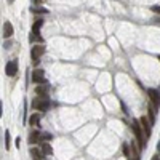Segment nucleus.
Here are the masks:
<instances>
[{"mask_svg": "<svg viewBox=\"0 0 160 160\" xmlns=\"http://www.w3.org/2000/svg\"><path fill=\"white\" fill-rule=\"evenodd\" d=\"M159 61H160V56H159Z\"/></svg>", "mask_w": 160, "mask_h": 160, "instance_id": "a878e982", "label": "nucleus"}, {"mask_svg": "<svg viewBox=\"0 0 160 160\" xmlns=\"http://www.w3.org/2000/svg\"><path fill=\"white\" fill-rule=\"evenodd\" d=\"M42 139H46V141H50L51 139V135H48V133H45V135H42V138H40V141Z\"/></svg>", "mask_w": 160, "mask_h": 160, "instance_id": "412c9836", "label": "nucleus"}, {"mask_svg": "<svg viewBox=\"0 0 160 160\" xmlns=\"http://www.w3.org/2000/svg\"><path fill=\"white\" fill-rule=\"evenodd\" d=\"M122 149H123V154L128 157V155H130V149H128V144H127V143H125L123 146H122Z\"/></svg>", "mask_w": 160, "mask_h": 160, "instance_id": "aec40b11", "label": "nucleus"}, {"mask_svg": "<svg viewBox=\"0 0 160 160\" xmlns=\"http://www.w3.org/2000/svg\"><path fill=\"white\" fill-rule=\"evenodd\" d=\"M131 160H138V159H131Z\"/></svg>", "mask_w": 160, "mask_h": 160, "instance_id": "393cba45", "label": "nucleus"}, {"mask_svg": "<svg viewBox=\"0 0 160 160\" xmlns=\"http://www.w3.org/2000/svg\"><path fill=\"white\" fill-rule=\"evenodd\" d=\"M152 11H155V13H160V7L159 5H155V7H152V8H151Z\"/></svg>", "mask_w": 160, "mask_h": 160, "instance_id": "4be33fe9", "label": "nucleus"}, {"mask_svg": "<svg viewBox=\"0 0 160 160\" xmlns=\"http://www.w3.org/2000/svg\"><path fill=\"white\" fill-rule=\"evenodd\" d=\"M32 107L37 109V111H40V112H45L46 109L50 107V101L46 98H37V99L32 101Z\"/></svg>", "mask_w": 160, "mask_h": 160, "instance_id": "7ed1b4c3", "label": "nucleus"}, {"mask_svg": "<svg viewBox=\"0 0 160 160\" xmlns=\"http://www.w3.org/2000/svg\"><path fill=\"white\" fill-rule=\"evenodd\" d=\"M35 91H37V95L38 96H42V98H46V95H48V87H46V85H43V87H37L35 88Z\"/></svg>", "mask_w": 160, "mask_h": 160, "instance_id": "ddd939ff", "label": "nucleus"}, {"mask_svg": "<svg viewBox=\"0 0 160 160\" xmlns=\"http://www.w3.org/2000/svg\"><path fill=\"white\" fill-rule=\"evenodd\" d=\"M43 53H45V46L43 45H35V46H32V50H30V59H32L34 64H38V59H40L42 56H43Z\"/></svg>", "mask_w": 160, "mask_h": 160, "instance_id": "f03ea898", "label": "nucleus"}, {"mask_svg": "<svg viewBox=\"0 0 160 160\" xmlns=\"http://www.w3.org/2000/svg\"><path fill=\"white\" fill-rule=\"evenodd\" d=\"M131 130L136 136V141H138L139 147H144V141H143V127H141V122L139 119H133L131 120Z\"/></svg>", "mask_w": 160, "mask_h": 160, "instance_id": "f257e3e1", "label": "nucleus"}, {"mask_svg": "<svg viewBox=\"0 0 160 160\" xmlns=\"http://www.w3.org/2000/svg\"><path fill=\"white\" fill-rule=\"evenodd\" d=\"M42 26H43V19H35V21H34V26H32V34H37L38 35V30H40Z\"/></svg>", "mask_w": 160, "mask_h": 160, "instance_id": "f8f14e48", "label": "nucleus"}, {"mask_svg": "<svg viewBox=\"0 0 160 160\" xmlns=\"http://www.w3.org/2000/svg\"><path fill=\"white\" fill-rule=\"evenodd\" d=\"M147 95H149V98L152 101V104H154V107H160V91H157V90H154V88H151V90H147Z\"/></svg>", "mask_w": 160, "mask_h": 160, "instance_id": "39448f33", "label": "nucleus"}, {"mask_svg": "<svg viewBox=\"0 0 160 160\" xmlns=\"http://www.w3.org/2000/svg\"><path fill=\"white\" fill-rule=\"evenodd\" d=\"M32 82H34V83H43V82H45L43 69H35V71L32 72Z\"/></svg>", "mask_w": 160, "mask_h": 160, "instance_id": "423d86ee", "label": "nucleus"}, {"mask_svg": "<svg viewBox=\"0 0 160 160\" xmlns=\"http://www.w3.org/2000/svg\"><path fill=\"white\" fill-rule=\"evenodd\" d=\"M5 149H10V131L5 130Z\"/></svg>", "mask_w": 160, "mask_h": 160, "instance_id": "a211bd4d", "label": "nucleus"}, {"mask_svg": "<svg viewBox=\"0 0 160 160\" xmlns=\"http://www.w3.org/2000/svg\"><path fill=\"white\" fill-rule=\"evenodd\" d=\"M157 149H159V155H160V143L157 144Z\"/></svg>", "mask_w": 160, "mask_h": 160, "instance_id": "b1692460", "label": "nucleus"}, {"mask_svg": "<svg viewBox=\"0 0 160 160\" xmlns=\"http://www.w3.org/2000/svg\"><path fill=\"white\" fill-rule=\"evenodd\" d=\"M32 2H34V3H35V5H42V3H43V2H45V0H32Z\"/></svg>", "mask_w": 160, "mask_h": 160, "instance_id": "5701e85b", "label": "nucleus"}, {"mask_svg": "<svg viewBox=\"0 0 160 160\" xmlns=\"http://www.w3.org/2000/svg\"><path fill=\"white\" fill-rule=\"evenodd\" d=\"M42 152H43L45 155H51L53 149H51V146H50L48 143H42Z\"/></svg>", "mask_w": 160, "mask_h": 160, "instance_id": "4468645a", "label": "nucleus"}, {"mask_svg": "<svg viewBox=\"0 0 160 160\" xmlns=\"http://www.w3.org/2000/svg\"><path fill=\"white\" fill-rule=\"evenodd\" d=\"M149 122H151V125H154L155 123V111H154V107H149Z\"/></svg>", "mask_w": 160, "mask_h": 160, "instance_id": "dca6fc26", "label": "nucleus"}, {"mask_svg": "<svg viewBox=\"0 0 160 160\" xmlns=\"http://www.w3.org/2000/svg\"><path fill=\"white\" fill-rule=\"evenodd\" d=\"M139 122H141V127H143V130H144V133H146V136L149 138V136H151V130H152L151 122L147 120V117H144V115L139 119Z\"/></svg>", "mask_w": 160, "mask_h": 160, "instance_id": "0eeeda50", "label": "nucleus"}, {"mask_svg": "<svg viewBox=\"0 0 160 160\" xmlns=\"http://www.w3.org/2000/svg\"><path fill=\"white\" fill-rule=\"evenodd\" d=\"M40 119H42V115L38 114V112H35V114H32L29 117V125L30 127H37L38 122H40Z\"/></svg>", "mask_w": 160, "mask_h": 160, "instance_id": "9b49d317", "label": "nucleus"}, {"mask_svg": "<svg viewBox=\"0 0 160 160\" xmlns=\"http://www.w3.org/2000/svg\"><path fill=\"white\" fill-rule=\"evenodd\" d=\"M11 35H13V26H11V22L7 21L5 24H3V37L10 38Z\"/></svg>", "mask_w": 160, "mask_h": 160, "instance_id": "6e6552de", "label": "nucleus"}, {"mask_svg": "<svg viewBox=\"0 0 160 160\" xmlns=\"http://www.w3.org/2000/svg\"><path fill=\"white\" fill-rule=\"evenodd\" d=\"M30 11H32V13H48V10L43 8V7H32Z\"/></svg>", "mask_w": 160, "mask_h": 160, "instance_id": "f3484780", "label": "nucleus"}, {"mask_svg": "<svg viewBox=\"0 0 160 160\" xmlns=\"http://www.w3.org/2000/svg\"><path fill=\"white\" fill-rule=\"evenodd\" d=\"M26 119H27V103L24 101V114H22V123H26Z\"/></svg>", "mask_w": 160, "mask_h": 160, "instance_id": "6ab92c4d", "label": "nucleus"}, {"mask_svg": "<svg viewBox=\"0 0 160 160\" xmlns=\"http://www.w3.org/2000/svg\"><path fill=\"white\" fill-rule=\"evenodd\" d=\"M30 155L34 157V160H42L45 157V154L42 152V149H37V147H32V149H30Z\"/></svg>", "mask_w": 160, "mask_h": 160, "instance_id": "1a4fd4ad", "label": "nucleus"}, {"mask_svg": "<svg viewBox=\"0 0 160 160\" xmlns=\"http://www.w3.org/2000/svg\"><path fill=\"white\" fill-rule=\"evenodd\" d=\"M5 74L8 77H14L18 74V61H8L7 62V66H5Z\"/></svg>", "mask_w": 160, "mask_h": 160, "instance_id": "20e7f679", "label": "nucleus"}, {"mask_svg": "<svg viewBox=\"0 0 160 160\" xmlns=\"http://www.w3.org/2000/svg\"><path fill=\"white\" fill-rule=\"evenodd\" d=\"M40 138H42V133L40 131H32V133L29 135V144H35V143H38L40 141Z\"/></svg>", "mask_w": 160, "mask_h": 160, "instance_id": "9d476101", "label": "nucleus"}, {"mask_svg": "<svg viewBox=\"0 0 160 160\" xmlns=\"http://www.w3.org/2000/svg\"><path fill=\"white\" fill-rule=\"evenodd\" d=\"M29 42H40V43L43 45V38H42L40 35H37V34H30V37H29Z\"/></svg>", "mask_w": 160, "mask_h": 160, "instance_id": "2eb2a0df", "label": "nucleus"}]
</instances>
